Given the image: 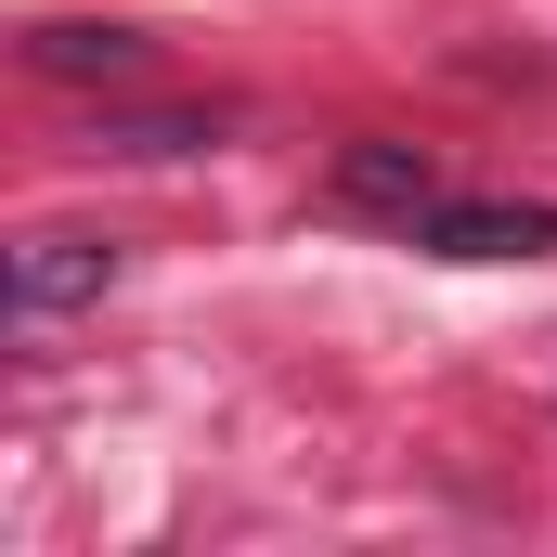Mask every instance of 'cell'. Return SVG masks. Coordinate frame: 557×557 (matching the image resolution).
Returning a JSON list of instances; mask_svg holds the SVG:
<instances>
[{"label":"cell","mask_w":557,"mask_h":557,"mask_svg":"<svg viewBox=\"0 0 557 557\" xmlns=\"http://www.w3.org/2000/svg\"><path fill=\"white\" fill-rule=\"evenodd\" d=\"M26 52H39L52 78H131V65H143V39H131V26H39Z\"/></svg>","instance_id":"cell-4"},{"label":"cell","mask_w":557,"mask_h":557,"mask_svg":"<svg viewBox=\"0 0 557 557\" xmlns=\"http://www.w3.org/2000/svg\"><path fill=\"white\" fill-rule=\"evenodd\" d=\"M117 285V234H26L13 247V324H52Z\"/></svg>","instance_id":"cell-1"},{"label":"cell","mask_w":557,"mask_h":557,"mask_svg":"<svg viewBox=\"0 0 557 557\" xmlns=\"http://www.w3.org/2000/svg\"><path fill=\"white\" fill-rule=\"evenodd\" d=\"M337 208H376V221L416 234L428 208H441V156H416V143H350L337 156Z\"/></svg>","instance_id":"cell-2"},{"label":"cell","mask_w":557,"mask_h":557,"mask_svg":"<svg viewBox=\"0 0 557 557\" xmlns=\"http://www.w3.org/2000/svg\"><path fill=\"white\" fill-rule=\"evenodd\" d=\"M416 247H441V260H545L557 208H467V195H441L416 221Z\"/></svg>","instance_id":"cell-3"}]
</instances>
